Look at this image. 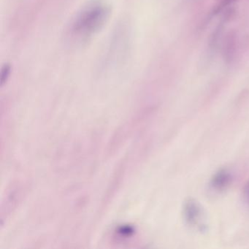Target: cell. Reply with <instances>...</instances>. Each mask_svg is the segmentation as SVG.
I'll return each mask as SVG.
<instances>
[{"label": "cell", "mask_w": 249, "mask_h": 249, "mask_svg": "<svg viewBox=\"0 0 249 249\" xmlns=\"http://www.w3.org/2000/svg\"><path fill=\"white\" fill-rule=\"evenodd\" d=\"M113 11L109 0H89L75 13L68 28V37L76 44L87 43L108 22Z\"/></svg>", "instance_id": "obj_1"}, {"label": "cell", "mask_w": 249, "mask_h": 249, "mask_svg": "<svg viewBox=\"0 0 249 249\" xmlns=\"http://www.w3.org/2000/svg\"><path fill=\"white\" fill-rule=\"evenodd\" d=\"M243 199H244L246 205L249 207V180H248L247 183L243 189Z\"/></svg>", "instance_id": "obj_6"}, {"label": "cell", "mask_w": 249, "mask_h": 249, "mask_svg": "<svg viewBox=\"0 0 249 249\" xmlns=\"http://www.w3.org/2000/svg\"><path fill=\"white\" fill-rule=\"evenodd\" d=\"M232 180L231 173L226 169H221L213 176L211 186L215 191H223L227 189Z\"/></svg>", "instance_id": "obj_3"}, {"label": "cell", "mask_w": 249, "mask_h": 249, "mask_svg": "<svg viewBox=\"0 0 249 249\" xmlns=\"http://www.w3.org/2000/svg\"><path fill=\"white\" fill-rule=\"evenodd\" d=\"M235 52V40L234 36H230L227 37V41L224 43V59L228 62H231L234 56Z\"/></svg>", "instance_id": "obj_4"}, {"label": "cell", "mask_w": 249, "mask_h": 249, "mask_svg": "<svg viewBox=\"0 0 249 249\" xmlns=\"http://www.w3.org/2000/svg\"><path fill=\"white\" fill-rule=\"evenodd\" d=\"M183 219L189 227L196 228L201 232L206 231L203 210L199 202L189 198L185 201L183 207Z\"/></svg>", "instance_id": "obj_2"}, {"label": "cell", "mask_w": 249, "mask_h": 249, "mask_svg": "<svg viewBox=\"0 0 249 249\" xmlns=\"http://www.w3.org/2000/svg\"><path fill=\"white\" fill-rule=\"evenodd\" d=\"M11 73V66L10 64L6 63L2 66L1 70V84L2 86L9 79Z\"/></svg>", "instance_id": "obj_5"}]
</instances>
